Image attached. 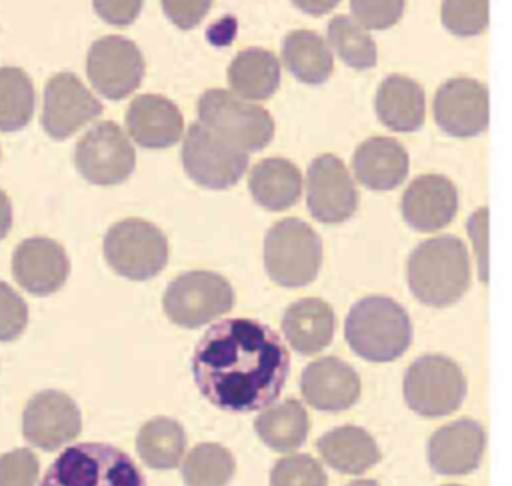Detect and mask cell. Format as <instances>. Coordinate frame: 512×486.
<instances>
[{
	"instance_id": "cell-19",
	"label": "cell",
	"mask_w": 512,
	"mask_h": 486,
	"mask_svg": "<svg viewBox=\"0 0 512 486\" xmlns=\"http://www.w3.org/2000/svg\"><path fill=\"white\" fill-rule=\"evenodd\" d=\"M300 392L308 406L322 412L348 410L360 398L356 370L336 356L310 362L300 376Z\"/></svg>"
},
{
	"instance_id": "cell-8",
	"label": "cell",
	"mask_w": 512,
	"mask_h": 486,
	"mask_svg": "<svg viewBox=\"0 0 512 486\" xmlns=\"http://www.w3.org/2000/svg\"><path fill=\"white\" fill-rule=\"evenodd\" d=\"M402 388L410 410L426 418H440L460 408L466 396V376L454 360L426 354L408 366Z\"/></svg>"
},
{
	"instance_id": "cell-18",
	"label": "cell",
	"mask_w": 512,
	"mask_h": 486,
	"mask_svg": "<svg viewBox=\"0 0 512 486\" xmlns=\"http://www.w3.org/2000/svg\"><path fill=\"white\" fill-rule=\"evenodd\" d=\"M484 446L486 432L480 422L460 418L432 432L426 444V456L436 474L462 476L478 468Z\"/></svg>"
},
{
	"instance_id": "cell-13",
	"label": "cell",
	"mask_w": 512,
	"mask_h": 486,
	"mask_svg": "<svg viewBox=\"0 0 512 486\" xmlns=\"http://www.w3.org/2000/svg\"><path fill=\"white\" fill-rule=\"evenodd\" d=\"M80 430V410L76 402L60 390H42L24 406L22 434L28 444L40 450H58L72 442Z\"/></svg>"
},
{
	"instance_id": "cell-23",
	"label": "cell",
	"mask_w": 512,
	"mask_h": 486,
	"mask_svg": "<svg viewBox=\"0 0 512 486\" xmlns=\"http://www.w3.org/2000/svg\"><path fill=\"white\" fill-rule=\"evenodd\" d=\"M336 316L328 302L320 298H302L290 304L282 316V330L288 344L298 354H318L334 336Z\"/></svg>"
},
{
	"instance_id": "cell-17",
	"label": "cell",
	"mask_w": 512,
	"mask_h": 486,
	"mask_svg": "<svg viewBox=\"0 0 512 486\" xmlns=\"http://www.w3.org/2000/svg\"><path fill=\"white\" fill-rule=\"evenodd\" d=\"M68 272L70 262L64 248L46 236L22 240L12 254L14 280L34 296H48L60 290Z\"/></svg>"
},
{
	"instance_id": "cell-10",
	"label": "cell",
	"mask_w": 512,
	"mask_h": 486,
	"mask_svg": "<svg viewBox=\"0 0 512 486\" xmlns=\"http://www.w3.org/2000/svg\"><path fill=\"white\" fill-rule=\"evenodd\" d=\"M182 164L198 186L224 190L242 178L248 168V154L222 140L200 122H194L184 134Z\"/></svg>"
},
{
	"instance_id": "cell-1",
	"label": "cell",
	"mask_w": 512,
	"mask_h": 486,
	"mask_svg": "<svg viewBox=\"0 0 512 486\" xmlns=\"http://www.w3.org/2000/svg\"><path fill=\"white\" fill-rule=\"evenodd\" d=\"M190 368L196 388L212 406L248 414L272 406L280 396L290 356L270 326L252 318H226L198 340Z\"/></svg>"
},
{
	"instance_id": "cell-27",
	"label": "cell",
	"mask_w": 512,
	"mask_h": 486,
	"mask_svg": "<svg viewBox=\"0 0 512 486\" xmlns=\"http://www.w3.org/2000/svg\"><path fill=\"white\" fill-rule=\"evenodd\" d=\"M232 92L246 100H266L280 84L278 58L264 48L242 50L228 68Z\"/></svg>"
},
{
	"instance_id": "cell-20",
	"label": "cell",
	"mask_w": 512,
	"mask_h": 486,
	"mask_svg": "<svg viewBox=\"0 0 512 486\" xmlns=\"http://www.w3.org/2000/svg\"><path fill=\"white\" fill-rule=\"evenodd\" d=\"M402 216L416 232H436L448 226L458 210L454 184L440 174H424L408 184L400 202Z\"/></svg>"
},
{
	"instance_id": "cell-12",
	"label": "cell",
	"mask_w": 512,
	"mask_h": 486,
	"mask_svg": "<svg viewBox=\"0 0 512 486\" xmlns=\"http://www.w3.org/2000/svg\"><path fill=\"white\" fill-rule=\"evenodd\" d=\"M90 84L108 100H122L132 94L144 76L140 48L122 36H104L92 42L86 56Z\"/></svg>"
},
{
	"instance_id": "cell-35",
	"label": "cell",
	"mask_w": 512,
	"mask_h": 486,
	"mask_svg": "<svg viewBox=\"0 0 512 486\" xmlns=\"http://www.w3.org/2000/svg\"><path fill=\"white\" fill-rule=\"evenodd\" d=\"M270 486H328V478L310 454H288L272 466Z\"/></svg>"
},
{
	"instance_id": "cell-44",
	"label": "cell",
	"mask_w": 512,
	"mask_h": 486,
	"mask_svg": "<svg viewBox=\"0 0 512 486\" xmlns=\"http://www.w3.org/2000/svg\"><path fill=\"white\" fill-rule=\"evenodd\" d=\"M446 486H460V484H446Z\"/></svg>"
},
{
	"instance_id": "cell-15",
	"label": "cell",
	"mask_w": 512,
	"mask_h": 486,
	"mask_svg": "<svg viewBox=\"0 0 512 486\" xmlns=\"http://www.w3.org/2000/svg\"><path fill=\"white\" fill-rule=\"evenodd\" d=\"M306 202L310 214L322 224H340L356 212L358 190L340 158L322 154L312 160L308 168Z\"/></svg>"
},
{
	"instance_id": "cell-3",
	"label": "cell",
	"mask_w": 512,
	"mask_h": 486,
	"mask_svg": "<svg viewBox=\"0 0 512 486\" xmlns=\"http://www.w3.org/2000/svg\"><path fill=\"white\" fill-rule=\"evenodd\" d=\"M344 336L354 354L368 362H392L412 342V322L406 310L388 296L358 300L346 316Z\"/></svg>"
},
{
	"instance_id": "cell-5",
	"label": "cell",
	"mask_w": 512,
	"mask_h": 486,
	"mask_svg": "<svg viewBox=\"0 0 512 486\" xmlns=\"http://www.w3.org/2000/svg\"><path fill=\"white\" fill-rule=\"evenodd\" d=\"M198 118L202 126L246 154L262 150L274 136V120L266 108L222 88L200 96Z\"/></svg>"
},
{
	"instance_id": "cell-26",
	"label": "cell",
	"mask_w": 512,
	"mask_h": 486,
	"mask_svg": "<svg viewBox=\"0 0 512 486\" xmlns=\"http://www.w3.org/2000/svg\"><path fill=\"white\" fill-rule=\"evenodd\" d=\"M248 188L256 204L280 212L298 202L302 194V174L286 158H266L250 170Z\"/></svg>"
},
{
	"instance_id": "cell-2",
	"label": "cell",
	"mask_w": 512,
	"mask_h": 486,
	"mask_svg": "<svg viewBox=\"0 0 512 486\" xmlns=\"http://www.w3.org/2000/svg\"><path fill=\"white\" fill-rule=\"evenodd\" d=\"M408 286L426 306L458 302L470 286L466 246L456 236H436L418 244L408 258Z\"/></svg>"
},
{
	"instance_id": "cell-40",
	"label": "cell",
	"mask_w": 512,
	"mask_h": 486,
	"mask_svg": "<svg viewBox=\"0 0 512 486\" xmlns=\"http://www.w3.org/2000/svg\"><path fill=\"white\" fill-rule=\"evenodd\" d=\"M144 0H92L94 12L108 24L126 26L134 22L142 10Z\"/></svg>"
},
{
	"instance_id": "cell-42",
	"label": "cell",
	"mask_w": 512,
	"mask_h": 486,
	"mask_svg": "<svg viewBox=\"0 0 512 486\" xmlns=\"http://www.w3.org/2000/svg\"><path fill=\"white\" fill-rule=\"evenodd\" d=\"M12 226V204L6 192L0 188V240L8 234Z\"/></svg>"
},
{
	"instance_id": "cell-16",
	"label": "cell",
	"mask_w": 512,
	"mask_h": 486,
	"mask_svg": "<svg viewBox=\"0 0 512 486\" xmlns=\"http://www.w3.org/2000/svg\"><path fill=\"white\" fill-rule=\"evenodd\" d=\"M436 124L450 136L470 138L486 130L490 118L488 90L472 78H452L434 96Z\"/></svg>"
},
{
	"instance_id": "cell-41",
	"label": "cell",
	"mask_w": 512,
	"mask_h": 486,
	"mask_svg": "<svg viewBox=\"0 0 512 486\" xmlns=\"http://www.w3.org/2000/svg\"><path fill=\"white\" fill-rule=\"evenodd\" d=\"M340 0H292V4L296 8H300L302 12L310 14V16H322L328 14Z\"/></svg>"
},
{
	"instance_id": "cell-6",
	"label": "cell",
	"mask_w": 512,
	"mask_h": 486,
	"mask_svg": "<svg viewBox=\"0 0 512 486\" xmlns=\"http://www.w3.org/2000/svg\"><path fill=\"white\" fill-rule=\"evenodd\" d=\"M322 264L318 234L298 218L276 222L264 238V266L268 276L286 288L310 284Z\"/></svg>"
},
{
	"instance_id": "cell-9",
	"label": "cell",
	"mask_w": 512,
	"mask_h": 486,
	"mask_svg": "<svg viewBox=\"0 0 512 486\" xmlns=\"http://www.w3.org/2000/svg\"><path fill=\"white\" fill-rule=\"evenodd\" d=\"M162 304L170 322L182 328H198L234 306V290L216 272L192 270L168 284Z\"/></svg>"
},
{
	"instance_id": "cell-39",
	"label": "cell",
	"mask_w": 512,
	"mask_h": 486,
	"mask_svg": "<svg viewBox=\"0 0 512 486\" xmlns=\"http://www.w3.org/2000/svg\"><path fill=\"white\" fill-rule=\"evenodd\" d=\"M212 0H162L166 18L182 30L194 28L210 10Z\"/></svg>"
},
{
	"instance_id": "cell-28",
	"label": "cell",
	"mask_w": 512,
	"mask_h": 486,
	"mask_svg": "<svg viewBox=\"0 0 512 486\" xmlns=\"http://www.w3.org/2000/svg\"><path fill=\"white\" fill-rule=\"evenodd\" d=\"M282 60L304 84H322L332 76L334 60L328 44L312 30H294L282 42Z\"/></svg>"
},
{
	"instance_id": "cell-34",
	"label": "cell",
	"mask_w": 512,
	"mask_h": 486,
	"mask_svg": "<svg viewBox=\"0 0 512 486\" xmlns=\"http://www.w3.org/2000/svg\"><path fill=\"white\" fill-rule=\"evenodd\" d=\"M488 14V0H442V24L460 38L484 32Z\"/></svg>"
},
{
	"instance_id": "cell-43",
	"label": "cell",
	"mask_w": 512,
	"mask_h": 486,
	"mask_svg": "<svg viewBox=\"0 0 512 486\" xmlns=\"http://www.w3.org/2000/svg\"><path fill=\"white\" fill-rule=\"evenodd\" d=\"M346 486H378V482L376 480H354V482H350Z\"/></svg>"
},
{
	"instance_id": "cell-36",
	"label": "cell",
	"mask_w": 512,
	"mask_h": 486,
	"mask_svg": "<svg viewBox=\"0 0 512 486\" xmlns=\"http://www.w3.org/2000/svg\"><path fill=\"white\" fill-rule=\"evenodd\" d=\"M350 10L362 28L384 30L400 20L404 0H350Z\"/></svg>"
},
{
	"instance_id": "cell-24",
	"label": "cell",
	"mask_w": 512,
	"mask_h": 486,
	"mask_svg": "<svg viewBox=\"0 0 512 486\" xmlns=\"http://www.w3.org/2000/svg\"><path fill=\"white\" fill-rule=\"evenodd\" d=\"M376 114L394 132H414L424 124L426 98L418 82L392 74L382 80L376 92Z\"/></svg>"
},
{
	"instance_id": "cell-37",
	"label": "cell",
	"mask_w": 512,
	"mask_h": 486,
	"mask_svg": "<svg viewBox=\"0 0 512 486\" xmlns=\"http://www.w3.org/2000/svg\"><path fill=\"white\" fill-rule=\"evenodd\" d=\"M38 458L28 448L0 454V486H36Z\"/></svg>"
},
{
	"instance_id": "cell-21",
	"label": "cell",
	"mask_w": 512,
	"mask_h": 486,
	"mask_svg": "<svg viewBox=\"0 0 512 486\" xmlns=\"http://www.w3.org/2000/svg\"><path fill=\"white\" fill-rule=\"evenodd\" d=\"M126 130L138 146L162 150L180 140L184 120L178 106L166 96L142 94L126 110Z\"/></svg>"
},
{
	"instance_id": "cell-22",
	"label": "cell",
	"mask_w": 512,
	"mask_h": 486,
	"mask_svg": "<svg viewBox=\"0 0 512 486\" xmlns=\"http://www.w3.org/2000/svg\"><path fill=\"white\" fill-rule=\"evenodd\" d=\"M352 168L360 184L370 190L386 192L404 182L410 162L400 142L386 136H374L356 148Z\"/></svg>"
},
{
	"instance_id": "cell-7",
	"label": "cell",
	"mask_w": 512,
	"mask_h": 486,
	"mask_svg": "<svg viewBox=\"0 0 512 486\" xmlns=\"http://www.w3.org/2000/svg\"><path fill=\"white\" fill-rule=\"evenodd\" d=\"M104 258L122 278L150 280L168 262V240L152 222L126 218L106 232Z\"/></svg>"
},
{
	"instance_id": "cell-11",
	"label": "cell",
	"mask_w": 512,
	"mask_h": 486,
	"mask_svg": "<svg viewBox=\"0 0 512 486\" xmlns=\"http://www.w3.org/2000/svg\"><path fill=\"white\" fill-rule=\"evenodd\" d=\"M74 164L84 180L98 186L124 182L134 166L136 154L116 122H98L92 126L74 148Z\"/></svg>"
},
{
	"instance_id": "cell-29",
	"label": "cell",
	"mask_w": 512,
	"mask_h": 486,
	"mask_svg": "<svg viewBox=\"0 0 512 486\" xmlns=\"http://www.w3.org/2000/svg\"><path fill=\"white\" fill-rule=\"evenodd\" d=\"M254 430L258 438L276 452H290L304 444L310 420L302 402L296 398L268 406L256 420Z\"/></svg>"
},
{
	"instance_id": "cell-32",
	"label": "cell",
	"mask_w": 512,
	"mask_h": 486,
	"mask_svg": "<svg viewBox=\"0 0 512 486\" xmlns=\"http://www.w3.org/2000/svg\"><path fill=\"white\" fill-rule=\"evenodd\" d=\"M234 472L236 460L232 452L216 442L196 444L182 464L186 486H228Z\"/></svg>"
},
{
	"instance_id": "cell-33",
	"label": "cell",
	"mask_w": 512,
	"mask_h": 486,
	"mask_svg": "<svg viewBox=\"0 0 512 486\" xmlns=\"http://www.w3.org/2000/svg\"><path fill=\"white\" fill-rule=\"evenodd\" d=\"M328 42L336 54L354 70H368L378 60L376 42L356 20L334 16L328 24Z\"/></svg>"
},
{
	"instance_id": "cell-30",
	"label": "cell",
	"mask_w": 512,
	"mask_h": 486,
	"mask_svg": "<svg viewBox=\"0 0 512 486\" xmlns=\"http://www.w3.org/2000/svg\"><path fill=\"white\" fill-rule=\"evenodd\" d=\"M136 450L146 466L156 470H172L186 452V432L180 422L156 416L144 422L136 436Z\"/></svg>"
},
{
	"instance_id": "cell-31",
	"label": "cell",
	"mask_w": 512,
	"mask_h": 486,
	"mask_svg": "<svg viewBox=\"0 0 512 486\" xmlns=\"http://www.w3.org/2000/svg\"><path fill=\"white\" fill-rule=\"evenodd\" d=\"M34 86L16 66H0V132L22 130L34 114Z\"/></svg>"
},
{
	"instance_id": "cell-4",
	"label": "cell",
	"mask_w": 512,
	"mask_h": 486,
	"mask_svg": "<svg viewBox=\"0 0 512 486\" xmlns=\"http://www.w3.org/2000/svg\"><path fill=\"white\" fill-rule=\"evenodd\" d=\"M40 486H146V480L124 450L104 442H80L56 456Z\"/></svg>"
},
{
	"instance_id": "cell-25",
	"label": "cell",
	"mask_w": 512,
	"mask_h": 486,
	"mask_svg": "<svg viewBox=\"0 0 512 486\" xmlns=\"http://www.w3.org/2000/svg\"><path fill=\"white\" fill-rule=\"evenodd\" d=\"M316 448L324 462L342 474H362L382 458L376 440L360 426H338L326 432Z\"/></svg>"
},
{
	"instance_id": "cell-38",
	"label": "cell",
	"mask_w": 512,
	"mask_h": 486,
	"mask_svg": "<svg viewBox=\"0 0 512 486\" xmlns=\"http://www.w3.org/2000/svg\"><path fill=\"white\" fill-rule=\"evenodd\" d=\"M28 324V306L24 298L0 280V342L16 340Z\"/></svg>"
},
{
	"instance_id": "cell-14",
	"label": "cell",
	"mask_w": 512,
	"mask_h": 486,
	"mask_svg": "<svg viewBox=\"0 0 512 486\" xmlns=\"http://www.w3.org/2000/svg\"><path fill=\"white\" fill-rule=\"evenodd\" d=\"M100 100L72 72L54 74L44 86L42 128L54 140H64L100 116Z\"/></svg>"
}]
</instances>
